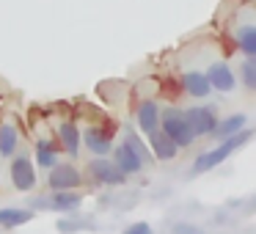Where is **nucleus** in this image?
Masks as SVG:
<instances>
[{"label":"nucleus","mask_w":256,"mask_h":234,"mask_svg":"<svg viewBox=\"0 0 256 234\" xmlns=\"http://www.w3.org/2000/svg\"><path fill=\"white\" fill-rule=\"evenodd\" d=\"M113 124L110 127H88L83 132V140H86V146H88V152L91 154H96V157H105V154H110V149H113Z\"/></svg>","instance_id":"8"},{"label":"nucleus","mask_w":256,"mask_h":234,"mask_svg":"<svg viewBox=\"0 0 256 234\" xmlns=\"http://www.w3.org/2000/svg\"><path fill=\"white\" fill-rule=\"evenodd\" d=\"M160 124H162L160 130L179 146V149H184V146H190V144L196 140L193 132H190V127H188V118H184V113L176 110V108L160 110Z\"/></svg>","instance_id":"2"},{"label":"nucleus","mask_w":256,"mask_h":234,"mask_svg":"<svg viewBox=\"0 0 256 234\" xmlns=\"http://www.w3.org/2000/svg\"><path fill=\"white\" fill-rule=\"evenodd\" d=\"M182 91L196 96V100H204V96H210L212 86L204 72H188V74H182Z\"/></svg>","instance_id":"13"},{"label":"nucleus","mask_w":256,"mask_h":234,"mask_svg":"<svg viewBox=\"0 0 256 234\" xmlns=\"http://www.w3.org/2000/svg\"><path fill=\"white\" fill-rule=\"evenodd\" d=\"M14 149H17V130H14L12 124H3V127H0V154L12 157Z\"/></svg>","instance_id":"19"},{"label":"nucleus","mask_w":256,"mask_h":234,"mask_svg":"<svg viewBox=\"0 0 256 234\" xmlns=\"http://www.w3.org/2000/svg\"><path fill=\"white\" fill-rule=\"evenodd\" d=\"M12 184L17 190H22V193L36 188V168L28 154H17L12 160Z\"/></svg>","instance_id":"6"},{"label":"nucleus","mask_w":256,"mask_h":234,"mask_svg":"<svg viewBox=\"0 0 256 234\" xmlns=\"http://www.w3.org/2000/svg\"><path fill=\"white\" fill-rule=\"evenodd\" d=\"M88 176L100 184H124L127 182V174H122L116 168V162L108 160V157H96L88 162Z\"/></svg>","instance_id":"5"},{"label":"nucleus","mask_w":256,"mask_h":234,"mask_svg":"<svg viewBox=\"0 0 256 234\" xmlns=\"http://www.w3.org/2000/svg\"><path fill=\"white\" fill-rule=\"evenodd\" d=\"M242 83L248 91H256V58H245L242 64Z\"/></svg>","instance_id":"20"},{"label":"nucleus","mask_w":256,"mask_h":234,"mask_svg":"<svg viewBox=\"0 0 256 234\" xmlns=\"http://www.w3.org/2000/svg\"><path fill=\"white\" fill-rule=\"evenodd\" d=\"M149 140H152V152H154L157 160H174V157L179 154V146L174 144V140L168 138V135L162 132L160 127L149 132Z\"/></svg>","instance_id":"12"},{"label":"nucleus","mask_w":256,"mask_h":234,"mask_svg":"<svg viewBox=\"0 0 256 234\" xmlns=\"http://www.w3.org/2000/svg\"><path fill=\"white\" fill-rule=\"evenodd\" d=\"M52 190H74L80 184V171L69 162H56L50 168V176H47Z\"/></svg>","instance_id":"9"},{"label":"nucleus","mask_w":256,"mask_h":234,"mask_svg":"<svg viewBox=\"0 0 256 234\" xmlns=\"http://www.w3.org/2000/svg\"><path fill=\"white\" fill-rule=\"evenodd\" d=\"M80 204H83V198L74 190H52V196H42L39 201L34 198V206H39V210H56V212H72Z\"/></svg>","instance_id":"4"},{"label":"nucleus","mask_w":256,"mask_h":234,"mask_svg":"<svg viewBox=\"0 0 256 234\" xmlns=\"http://www.w3.org/2000/svg\"><path fill=\"white\" fill-rule=\"evenodd\" d=\"M113 162H116V168L122 174H127V176H130V174H140V171H144V157L135 152V146L130 144L127 138L113 149Z\"/></svg>","instance_id":"7"},{"label":"nucleus","mask_w":256,"mask_h":234,"mask_svg":"<svg viewBox=\"0 0 256 234\" xmlns=\"http://www.w3.org/2000/svg\"><path fill=\"white\" fill-rule=\"evenodd\" d=\"M34 220V210H20V206H3L0 210V226L3 228H17Z\"/></svg>","instance_id":"15"},{"label":"nucleus","mask_w":256,"mask_h":234,"mask_svg":"<svg viewBox=\"0 0 256 234\" xmlns=\"http://www.w3.org/2000/svg\"><path fill=\"white\" fill-rule=\"evenodd\" d=\"M250 135H254V130L242 127L240 132H234L232 138H223V144H220V146L201 152V154L193 160L190 171H193V174H204V171H212V168H218V166H220V162L226 160L228 154H234V152H237L240 146H245V144H248V140H250Z\"/></svg>","instance_id":"1"},{"label":"nucleus","mask_w":256,"mask_h":234,"mask_svg":"<svg viewBox=\"0 0 256 234\" xmlns=\"http://www.w3.org/2000/svg\"><path fill=\"white\" fill-rule=\"evenodd\" d=\"M36 162L42 168H52L58 162V146L52 140H36Z\"/></svg>","instance_id":"18"},{"label":"nucleus","mask_w":256,"mask_h":234,"mask_svg":"<svg viewBox=\"0 0 256 234\" xmlns=\"http://www.w3.org/2000/svg\"><path fill=\"white\" fill-rule=\"evenodd\" d=\"M248 124V116L245 113H234V116H228V118H223V122H218L215 124V130H212V135L215 138H232L234 132H240V130Z\"/></svg>","instance_id":"16"},{"label":"nucleus","mask_w":256,"mask_h":234,"mask_svg":"<svg viewBox=\"0 0 256 234\" xmlns=\"http://www.w3.org/2000/svg\"><path fill=\"white\" fill-rule=\"evenodd\" d=\"M124 234H154V232H152V226L146 220H138V223H132V226L124 228Z\"/></svg>","instance_id":"21"},{"label":"nucleus","mask_w":256,"mask_h":234,"mask_svg":"<svg viewBox=\"0 0 256 234\" xmlns=\"http://www.w3.org/2000/svg\"><path fill=\"white\" fill-rule=\"evenodd\" d=\"M234 39H237V47L245 52L248 58H256V25H242V28H237V34H234Z\"/></svg>","instance_id":"17"},{"label":"nucleus","mask_w":256,"mask_h":234,"mask_svg":"<svg viewBox=\"0 0 256 234\" xmlns=\"http://www.w3.org/2000/svg\"><path fill=\"white\" fill-rule=\"evenodd\" d=\"M184 118H188V127L190 132H193V138H204V135H212V130H215L218 124V110L215 105H196V108H188V110H182Z\"/></svg>","instance_id":"3"},{"label":"nucleus","mask_w":256,"mask_h":234,"mask_svg":"<svg viewBox=\"0 0 256 234\" xmlns=\"http://www.w3.org/2000/svg\"><path fill=\"white\" fill-rule=\"evenodd\" d=\"M58 140H61V146L66 149L69 157H78L80 152V130L74 122H64L61 127H58Z\"/></svg>","instance_id":"14"},{"label":"nucleus","mask_w":256,"mask_h":234,"mask_svg":"<svg viewBox=\"0 0 256 234\" xmlns=\"http://www.w3.org/2000/svg\"><path fill=\"white\" fill-rule=\"evenodd\" d=\"M204 74L210 80V86L218 91H234V86H237V78H234L232 66H226V64H212Z\"/></svg>","instance_id":"10"},{"label":"nucleus","mask_w":256,"mask_h":234,"mask_svg":"<svg viewBox=\"0 0 256 234\" xmlns=\"http://www.w3.org/2000/svg\"><path fill=\"white\" fill-rule=\"evenodd\" d=\"M135 118H138L140 132L149 135L152 130H157L160 127V108H157V102L154 100H144L138 105V110H135Z\"/></svg>","instance_id":"11"}]
</instances>
